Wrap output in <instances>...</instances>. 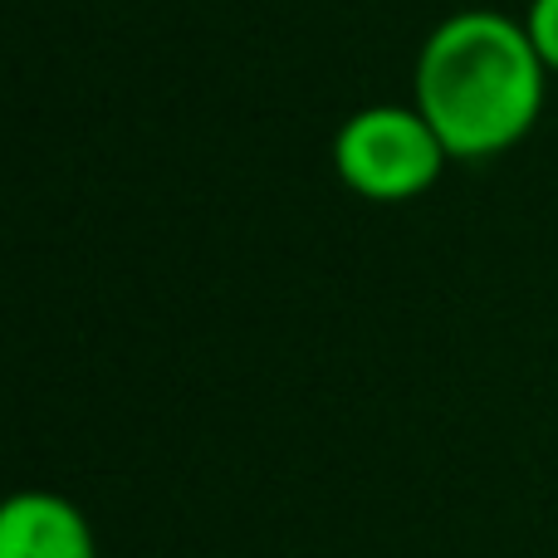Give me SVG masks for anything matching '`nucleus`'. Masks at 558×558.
<instances>
[{
	"label": "nucleus",
	"instance_id": "1",
	"mask_svg": "<svg viewBox=\"0 0 558 558\" xmlns=\"http://www.w3.org/2000/svg\"><path fill=\"white\" fill-rule=\"evenodd\" d=\"M549 78L524 15L471 5L426 29L412 64V104L451 162H495L539 128Z\"/></svg>",
	"mask_w": 558,
	"mask_h": 558
},
{
	"label": "nucleus",
	"instance_id": "2",
	"mask_svg": "<svg viewBox=\"0 0 558 558\" xmlns=\"http://www.w3.org/2000/svg\"><path fill=\"white\" fill-rule=\"evenodd\" d=\"M328 157L343 192L373 206L422 202L451 167V153L436 137V128L416 113V104H367L348 113Z\"/></svg>",
	"mask_w": 558,
	"mask_h": 558
},
{
	"label": "nucleus",
	"instance_id": "3",
	"mask_svg": "<svg viewBox=\"0 0 558 558\" xmlns=\"http://www.w3.org/2000/svg\"><path fill=\"white\" fill-rule=\"evenodd\" d=\"M0 558H98V539L69 495L15 490L0 505Z\"/></svg>",
	"mask_w": 558,
	"mask_h": 558
},
{
	"label": "nucleus",
	"instance_id": "4",
	"mask_svg": "<svg viewBox=\"0 0 558 558\" xmlns=\"http://www.w3.org/2000/svg\"><path fill=\"white\" fill-rule=\"evenodd\" d=\"M524 25H530V35H534V45H539L549 74L558 78V0H530Z\"/></svg>",
	"mask_w": 558,
	"mask_h": 558
}]
</instances>
